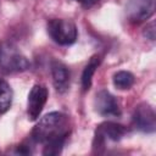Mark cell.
<instances>
[{"label":"cell","mask_w":156,"mask_h":156,"mask_svg":"<svg viewBox=\"0 0 156 156\" xmlns=\"http://www.w3.org/2000/svg\"><path fill=\"white\" fill-rule=\"evenodd\" d=\"M68 133V117L61 112H50L41 117L33 128L32 139L44 145V155H58Z\"/></svg>","instance_id":"cell-1"},{"label":"cell","mask_w":156,"mask_h":156,"mask_svg":"<svg viewBox=\"0 0 156 156\" xmlns=\"http://www.w3.org/2000/svg\"><path fill=\"white\" fill-rule=\"evenodd\" d=\"M0 68L4 72H23L29 68V61L17 49L16 45L9 41L0 43Z\"/></svg>","instance_id":"cell-2"},{"label":"cell","mask_w":156,"mask_h":156,"mask_svg":"<svg viewBox=\"0 0 156 156\" xmlns=\"http://www.w3.org/2000/svg\"><path fill=\"white\" fill-rule=\"evenodd\" d=\"M48 33L60 45H71L77 40V27L69 20L54 18L48 22Z\"/></svg>","instance_id":"cell-3"},{"label":"cell","mask_w":156,"mask_h":156,"mask_svg":"<svg viewBox=\"0 0 156 156\" xmlns=\"http://www.w3.org/2000/svg\"><path fill=\"white\" fill-rule=\"evenodd\" d=\"M128 133V129L118 123L115 122H105L101 123L95 132V141L94 146L95 147H101L105 146L106 140H112V141H118L121 140L126 134Z\"/></svg>","instance_id":"cell-4"},{"label":"cell","mask_w":156,"mask_h":156,"mask_svg":"<svg viewBox=\"0 0 156 156\" xmlns=\"http://www.w3.org/2000/svg\"><path fill=\"white\" fill-rule=\"evenodd\" d=\"M133 124L134 127L144 133H152L156 129V115L154 108L143 102L139 104L133 113Z\"/></svg>","instance_id":"cell-5"},{"label":"cell","mask_w":156,"mask_h":156,"mask_svg":"<svg viewBox=\"0 0 156 156\" xmlns=\"http://www.w3.org/2000/svg\"><path fill=\"white\" fill-rule=\"evenodd\" d=\"M48 89L41 84H35L29 94L27 100V113L30 121H37L46 104L48 100Z\"/></svg>","instance_id":"cell-6"},{"label":"cell","mask_w":156,"mask_h":156,"mask_svg":"<svg viewBox=\"0 0 156 156\" xmlns=\"http://www.w3.org/2000/svg\"><path fill=\"white\" fill-rule=\"evenodd\" d=\"M155 12V0H129L126 5V15L132 22H143Z\"/></svg>","instance_id":"cell-7"},{"label":"cell","mask_w":156,"mask_h":156,"mask_svg":"<svg viewBox=\"0 0 156 156\" xmlns=\"http://www.w3.org/2000/svg\"><path fill=\"white\" fill-rule=\"evenodd\" d=\"M95 111L104 117H118L121 116V108L116 98L107 90H100L94 99Z\"/></svg>","instance_id":"cell-8"},{"label":"cell","mask_w":156,"mask_h":156,"mask_svg":"<svg viewBox=\"0 0 156 156\" xmlns=\"http://www.w3.org/2000/svg\"><path fill=\"white\" fill-rule=\"evenodd\" d=\"M51 74H52V82L57 91L63 93L67 90L69 85V71L62 63L61 61L54 60L51 62Z\"/></svg>","instance_id":"cell-9"},{"label":"cell","mask_w":156,"mask_h":156,"mask_svg":"<svg viewBox=\"0 0 156 156\" xmlns=\"http://www.w3.org/2000/svg\"><path fill=\"white\" fill-rule=\"evenodd\" d=\"M100 62H101V57L99 55L91 56V58L88 61V63L84 67L83 73H82V88H83V90H88L90 88L93 76H94L96 68L99 67Z\"/></svg>","instance_id":"cell-10"},{"label":"cell","mask_w":156,"mask_h":156,"mask_svg":"<svg viewBox=\"0 0 156 156\" xmlns=\"http://www.w3.org/2000/svg\"><path fill=\"white\" fill-rule=\"evenodd\" d=\"M12 89L10 87V84L4 80L0 79V113H5L12 104Z\"/></svg>","instance_id":"cell-11"},{"label":"cell","mask_w":156,"mask_h":156,"mask_svg":"<svg viewBox=\"0 0 156 156\" xmlns=\"http://www.w3.org/2000/svg\"><path fill=\"white\" fill-rule=\"evenodd\" d=\"M135 78L128 71H118L113 74V85L119 90H127L133 87Z\"/></svg>","instance_id":"cell-12"},{"label":"cell","mask_w":156,"mask_h":156,"mask_svg":"<svg viewBox=\"0 0 156 156\" xmlns=\"http://www.w3.org/2000/svg\"><path fill=\"white\" fill-rule=\"evenodd\" d=\"M144 37H146L150 40H155V22L149 23L144 28Z\"/></svg>","instance_id":"cell-13"},{"label":"cell","mask_w":156,"mask_h":156,"mask_svg":"<svg viewBox=\"0 0 156 156\" xmlns=\"http://www.w3.org/2000/svg\"><path fill=\"white\" fill-rule=\"evenodd\" d=\"M100 0H84L83 1V6L84 7H91V6H94L95 4H98Z\"/></svg>","instance_id":"cell-14"},{"label":"cell","mask_w":156,"mask_h":156,"mask_svg":"<svg viewBox=\"0 0 156 156\" xmlns=\"http://www.w3.org/2000/svg\"><path fill=\"white\" fill-rule=\"evenodd\" d=\"M77 1H82V2H83V1H84V0H77Z\"/></svg>","instance_id":"cell-15"}]
</instances>
